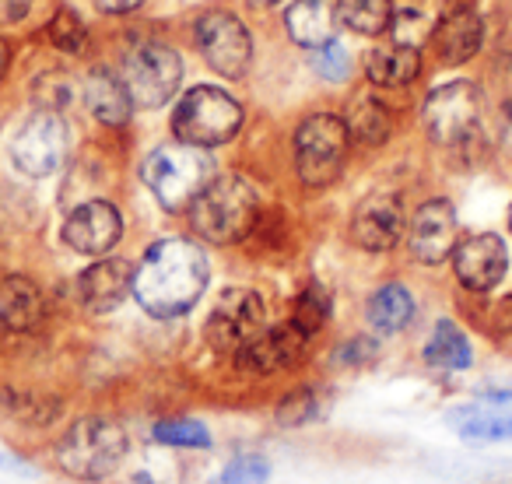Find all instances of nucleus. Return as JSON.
<instances>
[{"label":"nucleus","mask_w":512,"mask_h":484,"mask_svg":"<svg viewBox=\"0 0 512 484\" xmlns=\"http://www.w3.org/2000/svg\"><path fill=\"white\" fill-rule=\"evenodd\" d=\"M214 179V162L204 148L193 144H165L151 151L144 162V183L155 193V200L165 211H183L200 197L207 183Z\"/></svg>","instance_id":"4"},{"label":"nucleus","mask_w":512,"mask_h":484,"mask_svg":"<svg viewBox=\"0 0 512 484\" xmlns=\"http://www.w3.org/2000/svg\"><path fill=\"white\" fill-rule=\"evenodd\" d=\"M365 316H369L372 330H379V334H397V330H404L414 320V295L404 285L390 281V285L376 288Z\"/></svg>","instance_id":"23"},{"label":"nucleus","mask_w":512,"mask_h":484,"mask_svg":"<svg viewBox=\"0 0 512 484\" xmlns=\"http://www.w3.org/2000/svg\"><path fill=\"white\" fill-rule=\"evenodd\" d=\"M390 29H393V43L418 50V46L425 43V36H428V18L421 15V11H414V8H400L397 15L390 18Z\"/></svg>","instance_id":"31"},{"label":"nucleus","mask_w":512,"mask_h":484,"mask_svg":"<svg viewBox=\"0 0 512 484\" xmlns=\"http://www.w3.org/2000/svg\"><path fill=\"white\" fill-rule=\"evenodd\" d=\"M4 334H8V327H4V320H0V337H4Z\"/></svg>","instance_id":"42"},{"label":"nucleus","mask_w":512,"mask_h":484,"mask_svg":"<svg viewBox=\"0 0 512 484\" xmlns=\"http://www.w3.org/2000/svg\"><path fill=\"white\" fill-rule=\"evenodd\" d=\"M29 4L32 0H0V18H4V22H18V18L29 11Z\"/></svg>","instance_id":"36"},{"label":"nucleus","mask_w":512,"mask_h":484,"mask_svg":"<svg viewBox=\"0 0 512 484\" xmlns=\"http://www.w3.org/2000/svg\"><path fill=\"white\" fill-rule=\"evenodd\" d=\"M376 358V344L369 341V337H355V341H348L341 351H337V362L344 365H365Z\"/></svg>","instance_id":"35"},{"label":"nucleus","mask_w":512,"mask_h":484,"mask_svg":"<svg viewBox=\"0 0 512 484\" xmlns=\"http://www.w3.org/2000/svg\"><path fill=\"white\" fill-rule=\"evenodd\" d=\"M144 0H99V8L106 11V15H130V11L141 8Z\"/></svg>","instance_id":"37"},{"label":"nucleus","mask_w":512,"mask_h":484,"mask_svg":"<svg viewBox=\"0 0 512 484\" xmlns=\"http://www.w3.org/2000/svg\"><path fill=\"white\" fill-rule=\"evenodd\" d=\"M123 235V214L109 200H85L64 221V242L81 257H106Z\"/></svg>","instance_id":"15"},{"label":"nucleus","mask_w":512,"mask_h":484,"mask_svg":"<svg viewBox=\"0 0 512 484\" xmlns=\"http://www.w3.org/2000/svg\"><path fill=\"white\" fill-rule=\"evenodd\" d=\"M242 127V109L228 92L214 85H197L172 109V134L193 148H218L228 144Z\"/></svg>","instance_id":"5"},{"label":"nucleus","mask_w":512,"mask_h":484,"mask_svg":"<svg viewBox=\"0 0 512 484\" xmlns=\"http://www.w3.org/2000/svg\"><path fill=\"white\" fill-rule=\"evenodd\" d=\"M267 323L264 299L253 288H228L218 295L211 316H207V341L218 351H239L246 341H253Z\"/></svg>","instance_id":"10"},{"label":"nucleus","mask_w":512,"mask_h":484,"mask_svg":"<svg viewBox=\"0 0 512 484\" xmlns=\"http://www.w3.org/2000/svg\"><path fill=\"white\" fill-rule=\"evenodd\" d=\"M502 148L512 158V99L505 102V120H502Z\"/></svg>","instance_id":"38"},{"label":"nucleus","mask_w":512,"mask_h":484,"mask_svg":"<svg viewBox=\"0 0 512 484\" xmlns=\"http://www.w3.org/2000/svg\"><path fill=\"white\" fill-rule=\"evenodd\" d=\"M43 316L46 306L36 281L22 278V274L0 281V320H4L8 334H29L43 323Z\"/></svg>","instance_id":"18"},{"label":"nucleus","mask_w":512,"mask_h":484,"mask_svg":"<svg viewBox=\"0 0 512 484\" xmlns=\"http://www.w3.org/2000/svg\"><path fill=\"white\" fill-rule=\"evenodd\" d=\"M271 481V463L264 456H235L225 470H221V484H267Z\"/></svg>","instance_id":"30"},{"label":"nucleus","mask_w":512,"mask_h":484,"mask_svg":"<svg viewBox=\"0 0 512 484\" xmlns=\"http://www.w3.org/2000/svg\"><path fill=\"white\" fill-rule=\"evenodd\" d=\"M404 228H407V221H404L400 200L393 197V193H372V197H365L362 204L355 207L348 232L358 250L386 253L404 239Z\"/></svg>","instance_id":"16"},{"label":"nucleus","mask_w":512,"mask_h":484,"mask_svg":"<svg viewBox=\"0 0 512 484\" xmlns=\"http://www.w3.org/2000/svg\"><path fill=\"white\" fill-rule=\"evenodd\" d=\"M85 102L102 123L109 127H123L130 120V95L123 88V81H116L109 71H92L85 81Z\"/></svg>","instance_id":"21"},{"label":"nucleus","mask_w":512,"mask_h":484,"mask_svg":"<svg viewBox=\"0 0 512 484\" xmlns=\"http://www.w3.org/2000/svg\"><path fill=\"white\" fill-rule=\"evenodd\" d=\"M344 127H348V137H355L358 144H365V148H379V144L390 137L393 123H390V113H386L383 102L372 99V95H362V99L351 102Z\"/></svg>","instance_id":"26"},{"label":"nucleus","mask_w":512,"mask_h":484,"mask_svg":"<svg viewBox=\"0 0 512 484\" xmlns=\"http://www.w3.org/2000/svg\"><path fill=\"white\" fill-rule=\"evenodd\" d=\"M425 362L435 365V369H442V372L467 369V365L474 362L467 334H463L453 320H439L432 330V337H428V344H425Z\"/></svg>","instance_id":"25"},{"label":"nucleus","mask_w":512,"mask_h":484,"mask_svg":"<svg viewBox=\"0 0 512 484\" xmlns=\"http://www.w3.org/2000/svg\"><path fill=\"white\" fill-rule=\"evenodd\" d=\"M4 71H8V43L0 39V78H4Z\"/></svg>","instance_id":"40"},{"label":"nucleus","mask_w":512,"mask_h":484,"mask_svg":"<svg viewBox=\"0 0 512 484\" xmlns=\"http://www.w3.org/2000/svg\"><path fill=\"white\" fill-rule=\"evenodd\" d=\"M453 271L467 292H491L509 274V246L495 232L467 235L463 242H456Z\"/></svg>","instance_id":"12"},{"label":"nucleus","mask_w":512,"mask_h":484,"mask_svg":"<svg viewBox=\"0 0 512 484\" xmlns=\"http://www.w3.org/2000/svg\"><path fill=\"white\" fill-rule=\"evenodd\" d=\"M155 442L172 449H207L211 446V432H207L204 421H193V418H165L151 428Z\"/></svg>","instance_id":"29"},{"label":"nucleus","mask_w":512,"mask_h":484,"mask_svg":"<svg viewBox=\"0 0 512 484\" xmlns=\"http://www.w3.org/2000/svg\"><path fill=\"white\" fill-rule=\"evenodd\" d=\"M253 8H274V4H281V0H249Z\"/></svg>","instance_id":"41"},{"label":"nucleus","mask_w":512,"mask_h":484,"mask_svg":"<svg viewBox=\"0 0 512 484\" xmlns=\"http://www.w3.org/2000/svg\"><path fill=\"white\" fill-rule=\"evenodd\" d=\"M390 0H337V22L358 36H379L390 29Z\"/></svg>","instance_id":"27"},{"label":"nucleus","mask_w":512,"mask_h":484,"mask_svg":"<svg viewBox=\"0 0 512 484\" xmlns=\"http://www.w3.org/2000/svg\"><path fill=\"white\" fill-rule=\"evenodd\" d=\"M260 197L242 176H214L200 190V197L190 204V221L200 239L214 246H232L246 239L249 228L256 225Z\"/></svg>","instance_id":"3"},{"label":"nucleus","mask_w":512,"mask_h":484,"mask_svg":"<svg viewBox=\"0 0 512 484\" xmlns=\"http://www.w3.org/2000/svg\"><path fill=\"white\" fill-rule=\"evenodd\" d=\"M348 127L341 116L316 113L295 134V169L306 186H330L344 169Z\"/></svg>","instance_id":"6"},{"label":"nucleus","mask_w":512,"mask_h":484,"mask_svg":"<svg viewBox=\"0 0 512 484\" xmlns=\"http://www.w3.org/2000/svg\"><path fill=\"white\" fill-rule=\"evenodd\" d=\"M365 71L376 85L383 88H404L418 78L421 71V60H418V50L411 46H383V50H372L369 60H365Z\"/></svg>","instance_id":"24"},{"label":"nucleus","mask_w":512,"mask_h":484,"mask_svg":"<svg viewBox=\"0 0 512 484\" xmlns=\"http://www.w3.org/2000/svg\"><path fill=\"white\" fill-rule=\"evenodd\" d=\"M509 228H512V207H509Z\"/></svg>","instance_id":"43"},{"label":"nucleus","mask_w":512,"mask_h":484,"mask_svg":"<svg viewBox=\"0 0 512 484\" xmlns=\"http://www.w3.org/2000/svg\"><path fill=\"white\" fill-rule=\"evenodd\" d=\"M449 421L467 442L512 439V407H463V411L449 414Z\"/></svg>","instance_id":"22"},{"label":"nucleus","mask_w":512,"mask_h":484,"mask_svg":"<svg viewBox=\"0 0 512 484\" xmlns=\"http://www.w3.org/2000/svg\"><path fill=\"white\" fill-rule=\"evenodd\" d=\"M123 88L130 102L141 109H158L179 92L183 81V60L162 43H141L123 60Z\"/></svg>","instance_id":"8"},{"label":"nucleus","mask_w":512,"mask_h":484,"mask_svg":"<svg viewBox=\"0 0 512 484\" xmlns=\"http://www.w3.org/2000/svg\"><path fill=\"white\" fill-rule=\"evenodd\" d=\"M456 235H460V221H456L453 204L435 197L414 211L411 225H407V246H411L414 260L435 267L453 257Z\"/></svg>","instance_id":"13"},{"label":"nucleus","mask_w":512,"mask_h":484,"mask_svg":"<svg viewBox=\"0 0 512 484\" xmlns=\"http://www.w3.org/2000/svg\"><path fill=\"white\" fill-rule=\"evenodd\" d=\"M211 281L204 250L190 239H158L134 271V299L155 320L190 313Z\"/></svg>","instance_id":"1"},{"label":"nucleus","mask_w":512,"mask_h":484,"mask_svg":"<svg viewBox=\"0 0 512 484\" xmlns=\"http://www.w3.org/2000/svg\"><path fill=\"white\" fill-rule=\"evenodd\" d=\"M288 36L299 46H316L330 43L334 39V25H337V4L334 0H295L285 15Z\"/></svg>","instance_id":"19"},{"label":"nucleus","mask_w":512,"mask_h":484,"mask_svg":"<svg viewBox=\"0 0 512 484\" xmlns=\"http://www.w3.org/2000/svg\"><path fill=\"white\" fill-rule=\"evenodd\" d=\"M495 323H498V330H512V299L498 302V309H495Z\"/></svg>","instance_id":"39"},{"label":"nucleus","mask_w":512,"mask_h":484,"mask_svg":"<svg viewBox=\"0 0 512 484\" xmlns=\"http://www.w3.org/2000/svg\"><path fill=\"white\" fill-rule=\"evenodd\" d=\"M288 320L302 330V334H320L330 320V292L320 285V281H309L299 295H295V306H292V316Z\"/></svg>","instance_id":"28"},{"label":"nucleus","mask_w":512,"mask_h":484,"mask_svg":"<svg viewBox=\"0 0 512 484\" xmlns=\"http://www.w3.org/2000/svg\"><path fill=\"white\" fill-rule=\"evenodd\" d=\"M484 43V22L474 11H453L435 29V50L446 64H467Z\"/></svg>","instance_id":"20"},{"label":"nucleus","mask_w":512,"mask_h":484,"mask_svg":"<svg viewBox=\"0 0 512 484\" xmlns=\"http://www.w3.org/2000/svg\"><path fill=\"white\" fill-rule=\"evenodd\" d=\"M481 109L484 99L470 81H449L428 95L421 116H425V130L435 144L460 148V144L474 141L481 130Z\"/></svg>","instance_id":"7"},{"label":"nucleus","mask_w":512,"mask_h":484,"mask_svg":"<svg viewBox=\"0 0 512 484\" xmlns=\"http://www.w3.org/2000/svg\"><path fill=\"white\" fill-rule=\"evenodd\" d=\"M309 344V334H302L292 320L278 323V327H264L253 341H246L235 351V365L249 376H271L302 358Z\"/></svg>","instance_id":"14"},{"label":"nucleus","mask_w":512,"mask_h":484,"mask_svg":"<svg viewBox=\"0 0 512 484\" xmlns=\"http://www.w3.org/2000/svg\"><path fill=\"white\" fill-rule=\"evenodd\" d=\"M85 25H81V18L74 15V11H57L53 15V22H50V39H53V46L57 50H64V53H78L81 46H85Z\"/></svg>","instance_id":"32"},{"label":"nucleus","mask_w":512,"mask_h":484,"mask_svg":"<svg viewBox=\"0 0 512 484\" xmlns=\"http://www.w3.org/2000/svg\"><path fill=\"white\" fill-rule=\"evenodd\" d=\"M316 418V393L313 390H299L292 397H285L278 404V421L281 425H306V421Z\"/></svg>","instance_id":"33"},{"label":"nucleus","mask_w":512,"mask_h":484,"mask_svg":"<svg viewBox=\"0 0 512 484\" xmlns=\"http://www.w3.org/2000/svg\"><path fill=\"white\" fill-rule=\"evenodd\" d=\"M67 158V123L57 109H39L11 141V162L32 179L53 176Z\"/></svg>","instance_id":"9"},{"label":"nucleus","mask_w":512,"mask_h":484,"mask_svg":"<svg viewBox=\"0 0 512 484\" xmlns=\"http://www.w3.org/2000/svg\"><path fill=\"white\" fill-rule=\"evenodd\" d=\"M134 292V267L127 260H95L78 274V299L88 313H113Z\"/></svg>","instance_id":"17"},{"label":"nucleus","mask_w":512,"mask_h":484,"mask_svg":"<svg viewBox=\"0 0 512 484\" xmlns=\"http://www.w3.org/2000/svg\"><path fill=\"white\" fill-rule=\"evenodd\" d=\"M127 428L116 425L113 418H81L64 432L57 442V463L74 481H106L127 460Z\"/></svg>","instance_id":"2"},{"label":"nucleus","mask_w":512,"mask_h":484,"mask_svg":"<svg viewBox=\"0 0 512 484\" xmlns=\"http://www.w3.org/2000/svg\"><path fill=\"white\" fill-rule=\"evenodd\" d=\"M313 67L330 81L344 78V74H348V50L330 39V43H323V46H316V50H313Z\"/></svg>","instance_id":"34"},{"label":"nucleus","mask_w":512,"mask_h":484,"mask_svg":"<svg viewBox=\"0 0 512 484\" xmlns=\"http://www.w3.org/2000/svg\"><path fill=\"white\" fill-rule=\"evenodd\" d=\"M197 46L204 60L225 78H246L253 64V43H249L246 25L228 11H207L197 22Z\"/></svg>","instance_id":"11"}]
</instances>
